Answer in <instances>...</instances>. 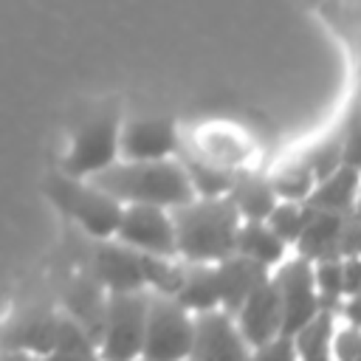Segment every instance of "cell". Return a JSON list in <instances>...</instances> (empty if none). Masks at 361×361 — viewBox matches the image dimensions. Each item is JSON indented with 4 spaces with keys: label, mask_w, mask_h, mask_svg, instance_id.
I'll list each match as a JSON object with an SVG mask.
<instances>
[{
    "label": "cell",
    "mask_w": 361,
    "mask_h": 361,
    "mask_svg": "<svg viewBox=\"0 0 361 361\" xmlns=\"http://www.w3.org/2000/svg\"><path fill=\"white\" fill-rule=\"evenodd\" d=\"M175 228V254L186 262H220L234 254L240 214L234 203L220 197H192L169 209Z\"/></svg>",
    "instance_id": "1"
},
{
    "label": "cell",
    "mask_w": 361,
    "mask_h": 361,
    "mask_svg": "<svg viewBox=\"0 0 361 361\" xmlns=\"http://www.w3.org/2000/svg\"><path fill=\"white\" fill-rule=\"evenodd\" d=\"M110 197L124 203H152L164 209H175L195 197L178 158H155V161H113L102 172L87 178Z\"/></svg>",
    "instance_id": "2"
},
{
    "label": "cell",
    "mask_w": 361,
    "mask_h": 361,
    "mask_svg": "<svg viewBox=\"0 0 361 361\" xmlns=\"http://www.w3.org/2000/svg\"><path fill=\"white\" fill-rule=\"evenodd\" d=\"M45 195L65 217H71L93 240L113 237L118 214H121V203L110 197L104 189H99L96 183H90L87 178H73L59 169L48 175Z\"/></svg>",
    "instance_id": "3"
},
{
    "label": "cell",
    "mask_w": 361,
    "mask_h": 361,
    "mask_svg": "<svg viewBox=\"0 0 361 361\" xmlns=\"http://www.w3.org/2000/svg\"><path fill=\"white\" fill-rule=\"evenodd\" d=\"M149 290H110L104 296L99 358L102 361H138Z\"/></svg>",
    "instance_id": "4"
},
{
    "label": "cell",
    "mask_w": 361,
    "mask_h": 361,
    "mask_svg": "<svg viewBox=\"0 0 361 361\" xmlns=\"http://www.w3.org/2000/svg\"><path fill=\"white\" fill-rule=\"evenodd\" d=\"M192 344V313L172 296L152 293L147 302V322L138 361H186Z\"/></svg>",
    "instance_id": "5"
},
{
    "label": "cell",
    "mask_w": 361,
    "mask_h": 361,
    "mask_svg": "<svg viewBox=\"0 0 361 361\" xmlns=\"http://www.w3.org/2000/svg\"><path fill=\"white\" fill-rule=\"evenodd\" d=\"M118 127L121 118L116 107L90 113L71 138V147L62 161V172L73 178H90L118 161Z\"/></svg>",
    "instance_id": "6"
},
{
    "label": "cell",
    "mask_w": 361,
    "mask_h": 361,
    "mask_svg": "<svg viewBox=\"0 0 361 361\" xmlns=\"http://www.w3.org/2000/svg\"><path fill=\"white\" fill-rule=\"evenodd\" d=\"M276 271L271 274V282L279 296V313H282V336L293 338L302 327H307L319 307V293L313 288V271L310 262L302 259L299 254L290 259H282L274 265Z\"/></svg>",
    "instance_id": "7"
},
{
    "label": "cell",
    "mask_w": 361,
    "mask_h": 361,
    "mask_svg": "<svg viewBox=\"0 0 361 361\" xmlns=\"http://www.w3.org/2000/svg\"><path fill=\"white\" fill-rule=\"evenodd\" d=\"M113 237L138 254L178 257L175 254V228L169 209L152 203H124Z\"/></svg>",
    "instance_id": "8"
},
{
    "label": "cell",
    "mask_w": 361,
    "mask_h": 361,
    "mask_svg": "<svg viewBox=\"0 0 361 361\" xmlns=\"http://www.w3.org/2000/svg\"><path fill=\"white\" fill-rule=\"evenodd\" d=\"M186 361H251V344L240 336L226 310H200L192 313V344Z\"/></svg>",
    "instance_id": "9"
},
{
    "label": "cell",
    "mask_w": 361,
    "mask_h": 361,
    "mask_svg": "<svg viewBox=\"0 0 361 361\" xmlns=\"http://www.w3.org/2000/svg\"><path fill=\"white\" fill-rule=\"evenodd\" d=\"M180 149V135L169 118H130L118 127V158L155 161L172 158Z\"/></svg>",
    "instance_id": "10"
},
{
    "label": "cell",
    "mask_w": 361,
    "mask_h": 361,
    "mask_svg": "<svg viewBox=\"0 0 361 361\" xmlns=\"http://www.w3.org/2000/svg\"><path fill=\"white\" fill-rule=\"evenodd\" d=\"M90 276L110 290H141V254L118 243L116 237H104L96 243L90 254Z\"/></svg>",
    "instance_id": "11"
},
{
    "label": "cell",
    "mask_w": 361,
    "mask_h": 361,
    "mask_svg": "<svg viewBox=\"0 0 361 361\" xmlns=\"http://www.w3.org/2000/svg\"><path fill=\"white\" fill-rule=\"evenodd\" d=\"M234 324L240 330V336L254 347L282 336V313H279V296L276 288L271 282V276L245 296V302L234 310Z\"/></svg>",
    "instance_id": "12"
},
{
    "label": "cell",
    "mask_w": 361,
    "mask_h": 361,
    "mask_svg": "<svg viewBox=\"0 0 361 361\" xmlns=\"http://www.w3.org/2000/svg\"><path fill=\"white\" fill-rule=\"evenodd\" d=\"M214 268H217V288H220V310H226L228 316H234V310L245 302V296L271 276V268L243 254H228L226 259L214 262Z\"/></svg>",
    "instance_id": "13"
},
{
    "label": "cell",
    "mask_w": 361,
    "mask_h": 361,
    "mask_svg": "<svg viewBox=\"0 0 361 361\" xmlns=\"http://www.w3.org/2000/svg\"><path fill=\"white\" fill-rule=\"evenodd\" d=\"M358 197V166L355 164H338L330 175L319 178L305 197V206L322 209V212H350L355 209Z\"/></svg>",
    "instance_id": "14"
},
{
    "label": "cell",
    "mask_w": 361,
    "mask_h": 361,
    "mask_svg": "<svg viewBox=\"0 0 361 361\" xmlns=\"http://www.w3.org/2000/svg\"><path fill=\"white\" fill-rule=\"evenodd\" d=\"M310 209V206H307ZM338 212H322V209H310L293 248L302 259L316 262V259H327V257H338L336 251V240H338V226H341Z\"/></svg>",
    "instance_id": "15"
},
{
    "label": "cell",
    "mask_w": 361,
    "mask_h": 361,
    "mask_svg": "<svg viewBox=\"0 0 361 361\" xmlns=\"http://www.w3.org/2000/svg\"><path fill=\"white\" fill-rule=\"evenodd\" d=\"M172 299L178 305H183L189 313L220 307V288H217V268H214V262H186L183 259L180 285H178Z\"/></svg>",
    "instance_id": "16"
},
{
    "label": "cell",
    "mask_w": 361,
    "mask_h": 361,
    "mask_svg": "<svg viewBox=\"0 0 361 361\" xmlns=\"http://www.w3.org/2000/svg\"><path fill=\"white\" fill-rule=\"evenodd\" d=\"M104 296H107V290L93 276H79L65 290V313L73 316L87 330V336L96 341V350H99V333H102Z\"/></svg>",
    "instance_id": "17"
},
{
    "label": "cell",
    "mask_w": 361,
    "mask_h": 361,
    "mask_svg": "<svg viewBox=\"0 0 361 361\" xmlns=\"http://www.w3.org/2000/svg\"><path fill=\"white\" fill-rule=\"evenodd\" d=\"M226 197L234 203L240 220H265V214L276 203L271 178L257 172H234Z\"/></svg>",
    "instance_id": "18"
},
{
    "label": "cell",
    "mask_w": 361,
    "mask_h": 361,
    "mask_svg": "<svg viewBox=\"0 0 361 361\" xmlns=\"http://www.w3.org/2000/svg\"><path fill=\"white\" fill-rule=\"evenodd\" d=\"M54 327H56V313L54 310H42V307L39 310H25L8 327L6 344H8L11 353L45 355V353H51V344H54Z\"/></svg>",
    "instance_id": "19"
},
{
    "label": "cell",
    "mask_w": 361,
    "mask_h": 361,
    "mask_svg": "<svg viewBox=\"0 0 361 361\" xmlns=\"http://www.w3.org/2000/svg\"><path fill=\"white\" fill-rule=\"evenodd\" d=\"M234 254H243V257H248L265 268H274L285 259L288 245L265 226V220H240Z\"/></svg>",
    "instance_id": "20"
},
{
    "label": "cell",
    "mask_w": 361,
    "mask_h": 361,
    "mask_svg": "<svg viewBox=\"0 0 361 361\" xmlns=\"http://www.w3.org/2000/svg\"><path fill=\"white\" fill-rule=\"evenodd\" d=\"M175 158H178V164H180V169L189 180L195 197H220V195L228 192L234 169L220 166V164H214L209 158H200V155H189L183 149H178Z\"/></svg>",
    "instance_id": "21"
},
{
    "label": "cell",
    "mask_w": 361,
    "mask_h": 361,
    "mask_svg": "<svg viewBox=\"0 0 361 361\" xmlns=\"http://www.w3.org/2000/svg\"><path fill=\"white\" fill-rule=\"evenodd\" d=\"M183 274V259L180 257H155V254H141V276L144 288L152 293L175 296Z\"/></svg>",
    "instance_id": "22"
},
{
    "label": "cell",
    "mask_w": 361,
    "mask_h": 361,
    "mask_svg": "<svg viewBox=\"0 0 361 361\" xmlns=\"http://www.w3.org/2000/svg\"><path fill=\"white\" fill-rule=\"evenodd\" d=\"M333 322H336V313L319 310L316 319L293 336L299 361H327V336H330Z\"/></svg>",
    "instance_id": "23"
},
{
    "label": "cell",
    "mask_w": 361,
    "mask_h": 361,
    "mask_svg": "<svg viewBox=\"0 0 361 361\" xmlns=\"http://www.w3.org/2000/svg\"><path fill=\"white\" fill-rule=\"evenodd\" d=\"M307 214H310V209H307L305 203H299V200H276V203L271 206V212L265 214V226H268L288 248H293V243H296V237H299V231H302Z\"/></svg>",
    "instance_id": "24"
},
{
    "label": "cell",
    "mask_w": 361,
    "mask_h": 361,
    "mask_svg": "<svg viewBox=\"0 0 361 361\" xmlns=\"http://www.w3.org/2000/svg\"><path fill=\"white\" fill-rule=\"evenodd\" d=\"M51 353H68V355H99L96 341L87 336V330L68 316L65 310L56 313V327H54V344Z\"/></svg>",
    "instance_id": "25"
},
{
    "label": "cell",
    "mask_w": 361,
    "mask_h": 361,
    "mask_svg": "<svg viewBox=\"0 0 361 361\" xmlns=\"http://www.w3.org/2000/svg\"><path fill=\"white\" fill-rule=\"evenodd\" d=\"M313 183H316V178L302 161L279 169L276 175H271V186H274L276 200H299V203H305V197L310 195Z\"/></svg>",
    "instance_id": "26"
},
{
    "label": "cell",
    "mask_w": 361,
    "mask_h": 361,
    "mask_svg": "<svg viewBox=\"0 0 361 361\" xmlns=\"http://www.w3.org/2000/svg\"><path fill=\"white\" fill-rule=\"evenodd\" d=\"M327 361H358V324L336 319L327 336Z\"/></svg>",
    "instance_id": "27"
},
{
    "label": "cell",
    "mask_w": 361,
    "mask_h": 361,
    "mask_svg": "<svg viewBox=\"0 0 361 361\" xmlns=\"http://www.w3.org/2000/svg\"><path fill=\"white\" fill-rule=\"evenodd\" d=\"M302 164L313 172L316 180L324 178V175H330L338 164H344V133L322 141L313 152H307V158H302Z\"/></svg>",
    "instance_id": "28"
},
{
    "label": "cell",
    "mask_w": 361,
    "mask_h": 361,
    "mask_svg": "<svg viewBox=\"0 0 361 361\" xmlns=\"http://www.w3.org/2000/svg\"><path fill=\"white\" fill-rule=\"evenodd\" d=\"M358 248H361V223H358V206H355L341 217L336 251L338 257H358Z\"/></svg>",
    "instance_id": "29"
},
{
    "label": "cell",
    "mask_w": 361,
    "mask_h": 361,
    "mask_svg": "<svg viewBox=\"0 0 361 361\" xmlns=\"http://www.w3.org/2000/svg\"><path fill=\"white\" fill-rule=\"evenodd\" d=\"M358 279H361L358 257H341V293L344 296H358Z\"/></svg>",
    "instance_id": "30"
},
{
    "label": "cell",
    "mask_w": 361,
    "mask_h": 361,
    "mask_svg": "<svg viewBox=\"0 0 361 361\" xmlns=\"http://www.w3.org/2000/svg\"><path fill=\"white\" fill-rule=\"evenodd\" d=\"M42 361H102L99 355H68V353H45Z\"/></svg>",
    "instance_id": "31"
},
{
    "label": "cell",
    "mask_w": 361,
    "mask_h": 361,
    "mask_svg": "<svg viewBox=\"0 0 361 361\" xmlns=\"http://www.w3.org/2000/svg\"><path fill=\"white\" fill-rule=\"evenodd\" d=\"M6 361H28V355H25V353H14V355L6 358Z\"/></svg>",
    "instance_id": "32"
}]
</instances>
